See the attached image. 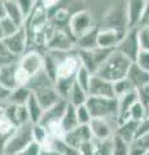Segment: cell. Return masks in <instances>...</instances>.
Wrapping results in <instances>:
<instances>
[{"mask_svg": "<svg viewBox=\"0 0 149 155\" xmlns=\"http://www.w3.org/2000/svg\"><path fill=\"white\" fill-rule=\"evenodd\" d=\"M132 61L130 58H127L117 49H114L110 53V56L105 60L104 64L99 67V70L95 75L104 78V79L112 81V83H115V81L124 79L127 76Z\"/></svg>", "mask_w": 149, "mask_h": 155, "instance_id": "6da1fadb", "label": "cell"}, {"mask_svg": "<svg viewBox=\"0 0 149 155\" xmlns=\"http://www.w3.org/2000/svg\"><path fill=\"white\" fill-rule=\"evenodd\" d=\"M86 106L92 118L117 120L119 113V105L117 98H108V97H92L88 96L86 101Z\"/></svg>", "mask_w": 149, "mask_h": 155, "instance_id": "7a4b0ae2", "label": "cell"}, {"mask_svg": "<svg viewBox=\"0 0 149 155\" xmlns=\"http://www.w3.org/2000/svg\"><path fill=\"white\" fill-rule=\"evenodd\" d=\"M31 127H32L31 123L17 127L16 130L8 137L7 142L3 147L2 155H18L31 141H34L32 140Z\"/></svg>", "mask_w": 149, "mask_h": 155, "instance_id": "3957f363", "label": "cell"}, {"mask_svg": "<svg viewBox=\"0 0 149 155\" xmlns=\"http://www.w3.org/2000/svg\"><path fill=\"white\" fill-rule=\"evenodd\" d=\"M113 51L114 49H105L100 47H96L93 49H76V56L80 61V65L84 66L92 75H95L99 67L104 64Z\"/></svg>", "mask_w": 149, "mask_h": 155, "instance_id": "277c9868", "label": "cell"}, {"mask_svg": "<svg viewBox=\"0 0 149 155\" xmlns=\"http://www.w3.org/2000/svg\"><path fill=\"white\" fill-rule=\"evenodd\" d=\"M47 51L55 53H70L76 52V41L71 36V34L66 32L61 28H55V31L51 34L46 44Z\"/></svg>", "mask_w": 149, "mask_h": 155, "instance_id": "5b68a950", "label": "cell"}, {"mask_svg": "<svg viewBox=\"0 0 149 155\" xmlns=\"http://www.w3.org/2000/svg\"><path fill=\"white\" fill-rule=\"evenodd\" d=\"M95 27L96 26L93 22V17L90 11H78L71 14V18L69 21V32L75 39V41L76 39L83 36L84 34H87Z\"/></svg>", "mask_w": 149, "mask_h": 155, "instance_id": "8992f818", "label": "cell"}, {"mask_svg": "<svg viewBox=\"0 0 149 155\" xmlns=\"http://www.w3.org/2000/svg\"><path fill=\"white\" fill-rule=\"evenodd\" d=\"M115 49L121 52L127 58H130L132 62H135L139 52H140V45H139V39H137V27L128 28L127 32L124 34V36L119 40Z\"/></svg>", "mask_w": 149, "mask_h": 155, "instance_id": "52a82bcc", "label": "cell"}, {"mask_svg": "<svg viewBox=\"0 0 149 155\" xmlns=\"http://www.w3.org/2000/svg\"><path fill=\"white\" fill-rule=\"evenodd\" d=\"M64 141L68 143L70 147H73L75 150H79L82 145L86 142L93 141V136H92V132H91L90 124H79L78 127L74 128L73 130L66 132Z\"/></svg>", "mask_w": 149, "mask_h": 155, "instance_id": "ba28073f", "label": "cell"}, {"mask_svg": "<svg viewBox=\"0 0 149 155\" xmlns=\"http://www.w3.org/2000/svg\"><path fill=\"white\" fill-rule=\"evenodd\" d=\"M118 127L117 120H108V119H100L92 118L90 122V128L92 132L93 140H108L112 138L115 133V129Z\"/></svg>", "mask_w": 149, "mask_h": 155, "instance_id": "9c48e42d", "label": "cell"}, {"mask_svg": "<svg viewBox=\"0 0 149 155\" xmlns=\"http://www.w3.org/2000/svg\"><path fill=\"white\" fill-rule=\"evenodd\" d=\"M2 41L9 49V52H12L16 57L22 56L27 51V47H29V35H27L26 28L22 26L16 34H13V35L8 38H4Z\"/></svg>", "mask_w": 149, "mask_h": 155, "instance_id": "30bf717a", "label": "cell"}, {"mask_svg": "<svg viewBox=\"0 0 149 155\" xmlns=\"http://www.w3.org/2000/svg\"><path fill=\"white\" fill-rule=\"evenodd\" d=\"M18 66L32 78L43 70V54L36 49H29L21 56Z\"/></svg>", "mask_w": 149, "mask_h": 155, "instance_id": "8fae6325", "label": "cell"}, {"mask_svg": "<svg viewBox=\"0 0 149 155\" xmlns=\"http://www.w3.org/2000/svg\"><path fill=\"white\" fill-rule=\"evenodd\" d=\"M147 0H126V17H127V27L135 28L140 26L141 17L145 9Z\"/></svg>", "mask_w": 149, "mask_h": 155, "instance_id": "7c38bea8", "label": "cell"}, {"mask_svg": "<svg viewBox=\"0 0 149 155\" xmlns=\"http://www.w3.org/2000/svg\"><path fill=\"white\" fill-rule=\"evenodd\" d=\"M88 96L115 98V96H114V83L104 79V78H100L97 75H92V78H91V83H90Z\"/></svg>", "mask_w": 149, "mask_h": 155, "instance_id": "4fadbf2b", "label": "cell"}, {"mask_svg": "<svg viewBox=\"0 0 149 155\" xmlns=\"http://www.w3.org/2000/svg\"><path fill=\"white\" fill-rule=\"evenodd\" d=\"M80 67V61L76 52H74L73 54H69L68 57L62 58L59 61L57 65V75L56 79H69V78H75L76 71Z\"/></svg>", "mask_w": 149, "mask_h": 155, "instance_id": "5bb4252c", "label": "cell"}, {"mask_svg": "<svg viewBox=\"0 0 149 155\" xmlns=\"http://www.w3.org/2000/svg\"><path fill=\"white\" fill-rule=\"evenodd\" d=\"M66 107H68V101L66 100H60L57 104H55L53 106H51L49 109L44 110L43 116L40 119V124H43L44 127H47L48 124L55 123V122H61L62 116H64Z\"/></svg>", "mask_w": 149, "mask_h": 155, "instance_id": "9a60e30c", "label": "cell"}, {"mask_svg": "<svg viewBox=\"0 0 149 155\" xmlns=\"http://www.w3.org/2000/svg\"><path fill=\"white\" fill-rule=\"evenodd\" d=\"M122 38L123 36L117 30L103 28V30H99L97 34V47L105 48V49H115Z\"/></svg>", "mask_w": 149, "mask_h": 155, "instance_id": "2e32d148", "label": "cell"}, {"mask_svg": "<svg viewBox=\"0 0 149 155\" xmlns=\"http://www.w3.org/2000/svg\"><path fill=\"white\" fill-rule=\"evenodd\" d=\"M127 79L134 85V88L137 89L143 85L149 84V71L141 69L140 66L135 62H132L130 66V70L127 72Z\"/></svg>", "mask_w": 149, "mask_h": 155, "instance_id": "e0dca14e", "label": "cell"}, {"mask_svg": "<svg viewBox=\"0 0 149 155\" xmlns=\"http://www.w3.org/2000/svg\"><path fill=\"white\" fill-rule=\"evenodd\" d=\"M18 67V62L2 65L0 66V84L7 87L8 89H14L17 87L16 83V71Z\"/></svg>", "mask_w": 149, "mask_h": 155, "instance_id": "ac0fdd59", "label": "cell"}, {"mask_svg": "<svg viewBox=\"0 0 149 155\" xmlns=\"http://www.w3.org/2000/svg\"><path fill=\"white\" fill-rule=\"evenodd\" d=\"M137 125H139V122H135V120H132V119H128V120H126V122L118 124L117 129H115V134L121 136V137L126 140L127 142H131L136 137Z\"/></svg>", "mask_w": 149, "mask_h": 155, "instance_id": "d6986e66", "label": "cell"}, {"mask_svg": "<svg viewBox=\"0 0 149 155\" xmlns=\"http://www.w3.org/2000/svg\"><path fill=\"white\" fill-rule=\"evenodd\" d=\"M31 94H32V92L27 85H18L14 89H12L8 102L14 104V105H26Z\"/></svg>", "mask_w": 149, "mask_h": 155, "instance_id": "ffe728a7", "label": "cell"}, {"mask_svg": "<svg viewBox=\"0 0 149 155\" xmlns=\"http://www.w3.org/2000/svg\"><path fill=\"white\" fill-rule=\"evenodd\" d=\"M4 8H5L7 17L13 19V21L21 27L25 25V17H23V14H22L16 0H5V2H4Z\"/></svg>", "mask_w": 149, "mask_h": 155, "instance_id": "44dd1931", "label": "cell"}, {"mask_svg": "<svg viewBox=\"0 0 149 155\" xmlns=\"http://www.w3.org/2000/svg\"><path fill=\"white\" fill-rule=\"evenodd\" d=\"M61 125L64 127L65 132H69V130H73L74 128H76L79 125L78 123V118H76V107L74 105H71L68 102V107L64 116L61 119Z\"/></svg>", "mask_w": 149, "mask_h": 155, "instance_id": "7402d4cb", "label": "cell"}, {"mask_svg": "<svg viewBox=\"0 0 149 155\" xmlns=\"http://www.w3.org/2000/svg\"><path fill=\"white\" fill-rule=\"evenodd\" d=\"M97 34L99 28L95 27L83 36L76 39V49H93L97 47Z\"/></svg>", "mask_w": 149, "mask_h": 155, "instance_id": "603a6c76", "label": "cell"}, {"mask_svg": "<svg viewBox=\"0 0 149 155\" xmlns=\"http://www.w3.org/2000/svg\"><path fill=\"white\" fill-rule=\"evenodd\" d=\"M26 107H27V111H29V115H30L31 124L40 123V119L43 116V113H44V109L42 107V105L39 102H38L36 97L34 94H31V97L26 102Z\"/></svg>", "mask_w": 149, "mask_h": 155, "instance_id": "cb8c5ba5", "label": "cell"}, {"mask_svg": "<svg viewBox=\"0 0 149 155\" xmlns=\"http://www.w3.org/2000/svg\"><path fill=\"white\" fill-rule=\"evenodd\" d=\"M87 98H88L87 92L82 88V87H79L76 83H74L73 87H71L70 92H69V96H68V98H66V101H68L69 104L74 105L76 107V106L84 105L86 101H87Z\"/></svg>", "mask_w": 149, "mask_h": 155, "instance_id": "d4e9b609", "label": "cell"}, {"mask_svg": "<svg viewBox=\"0 0 149 155\" xmlns=\"http://www.w3.org/2000/svg\"><path fill=\"white\" fill-rule=\"evenodd\" d=\"M60 60H56V57L52 56L51 52L43 54V71L51 78L53 81H56V75H57V65H59Z\"/></svg>", "mask_w": 149, "mask_h": 155, "instance_id": "484cf974", "label": "cell"}, {"mask_svg": "<svg viewBox=\"0 0 149 155\" xmlns=\"http://www.w3.org/2000/svg\"><path fill=\"white\" fill-rule=\"evenodd\" d=\"M113 155H130V142L118 134H113Z\"/></svg>", "mask_w": 149, "mask_h": 155, "instance_id": "4316f807", "label": "cell"}, {"mask_svg": "<svg viewBox=\"0 0 149 155\" xmlns=\"http://www.w3.org/2000/svg\"><path fill=\"white\" fill-rule=\"evenodd\" d=\"M91 78H92V74L86 69L84 66L79 67V70L76 71L75 74V83L78 84L79 87H82L86 92L88 93V89H90V83H91Z\"/></svg>", "mask_w": 149, "mask_h": 155, "instance_id": "83f0119b", "label": "cell"}, {"mask_svg": "<svg viewBox=\"0 0 149 155\" xmlns=\"http://www.w3.org/2000/svg\"><path fill=\"white\" fill-rule=\"evenodd\" d=\"M95 155H113V141L108 140H93Z\"/></svg>", "mask_w": 149, "mask_h": 155, "instance_id": "f1b7e54d", "label": "cell"}, {"mask_svg": "<svg viewBox=\"0 0 149 155\" xmlns=\"http://www.w3.org/2000/svg\"><path fill=\"white\" fill-rule=\"evenodd\" d=\"M55 8H56V7H55ZM48 14H49V13H48ZM49 16H51L49 21L53 23L55 26H56V25H62V23L69 22L70 18H71L70 13H69V11H68L66 8H56L55 12L52 13V14H49Z\"/></svg>", "mask_w": 149, "mask_h": 155, "instance_id": "f546056e", "label": "cell"}, {"mask_svg": "<svg viewBox=\"0 0 149 155\" xmlns=\"http://www.w3.org/2000/svg\"><path fill=\"white\" fill-rule=\"evenodd\" d=\"M132 91H135V88H134V85L128 81L127 78L121 79V80H118V81L114 83V96H115V98H119V97L127 94Z\"/></svg>", "mask_w": 149, "mask_h": 155, "instance_id": "4dcf8cb0", "label": "cell"}, {"mask_svg": "<svg viewBox=\"0 0 149 155\" xmlns=\"http://www.w3.org/2000/svg\"><path fill=\"white\" fill-rule=\"evenodd\" d=\"M145 118H147L145 106H144L140 101H136L128 111V119H132V120H135V122H140V120L145 119Z\"/></svg>", "mask_w": 149, "mask_h": 155, "instance_id": "1f68e13d", "label": "cell"}, {"mask_svg": "<svg viewBox=\"0 0 149 155\" xmlns=\"http://www.w3.org/2000/svg\"><path fill=\"white\" fill-rule=\"evenodd\" d=\"M30 115H29V111L26 105H17V110H16V120H14V124L16 127H20V125H25V124H30Z\"/></svg>", "mask_w": 149, "mask_h": 155, "instance_id": "d6a6232c", "label": "cell"}, {"mask_svg": "<svg viewBox=\"0 0 149 155\" xmlns=\"http://www.w3.org/2000/svg\"><path fill=\"white\" fill-rule=\"evenodd\" d=\"M31 133H32V140L38 143H43L46 141V138L48 137V130L47 127H44L43 124L40 123H36V124H32L31 127Z\"/></svg>", "mask_w": 149, "mask_h": 155, "instance_id": "836d02e7", "label": "cell"}, {"mask_svg": "<svg viewBox=\"0 0 149 155\" xmlns=\"http://www.w3.org/2000/svg\"><path fill=\"white\" fill-rule=\"evenodd\" d=\"M0 25H2V28H3V32H4V36L8 38L13 35V34H16L18 30L21 28V26H18L16 22L11 19L9 17H4L2 21H0Z\"/></svg>", "mask_w": 149, "mask_h": 155, "instance_id": "e575fe53", "label": "cell"}, {"mask_svg": "<svg viewBox=\"0 0 149 155\" xmlns=\"http://www.w3.org/2000/svg\"><path fill=\"white\" fill-rule=\"evenodd\" d=\"M16 125L12 122L11 119H8L5 115H2L0 116V134L2 136H5V137H9L14 130H16Z\"/></svg>", "mask_w": 149, "mask_h": 155, "instance_id": "d590c367", "label": "cell"}, {"mask_svg": "<svg viewBox=\"0 0 149 155\" xmlns=\"http://www.w3.org/2000/svg\"><path fill=\"white\" fill-rule=\"evenodd\" d=\"M137 39H139L140 49L149 51V26L137 27Z\"/></svg>", "mask_w": 149, "mask_h": 155, "instance_id": "8d00e7d4", "label": "cell"}, {"mask_svg": "<svg viewBox=\"0 0 149 155\" xmlns=\"http://www.w3.org/2000/svg\"><path fill=\"white\" fill-rule=\"evenodd\" d=\"M13 62H17V57L12 52H9L8 48L3 44V41H0V66L13 64Z\"/></svg>", "mask_w": 149, "mask_h": 155, "instance_id": "74e56055", "label": "cell"}, {"mask_svg": "<svg viewBox=\"0 0 149 155\" xmlns=\"http://www.w3.org/2000/svg\"><path fill=\"white\" fill-rule=\"evenodd\" d=\"M76 118H78V123L79 124H90L92 116H91L86 104L80 105V106H76Z\"/></svg>", "mask_w": 149, "mask_h": 155, "instance_id": "f35d334b", "label": "cell"}, {"mask_svg": "<svg viewBox=\"0 0 149 155\" xmlns=\"http://www.w3.org/2000/svg\"><path fill=\"white\" fill-rule=\"evenodd\" d=\"M16 2L18 4V7H20L25 19L30 16V13L32 12V9H34L36 4V0H16Z\"/></svg>", "mask_w": 149, "mask_h": 155, "instance_id": "ab89813d", "label": "cell"}, {"mask_svg": "<svg viewBox=\"0 0 149 155\" xmlns=\"http://www.w3.org/2000/svg\"><path fill=\"white\" fill-rule=\"evenodd\" d=\"M40 154H42V145L35 141H31L18 155H40Z\"/></svg>", "mask_w": 149, "mask_h": 155, "instance_id": "60d3db41", "label": "cell"}, {"mask_svg": "<svg viewBox=\"0 0 149 155\" xmlns=\"http://www.w3.org/2000/svg\"><path fill=\"white\" fill-rule=\"evenodd\" d=\"M135 64H137L141 69L149 71V51H143L140 49L137 54V58L135 61Z\"/></svg>", "mask_w": 149, "mask_h": 155, "instance_id": "b9f144b4", "label": "cell"}, {"mask_svg": "<svg viewBox=\"0 0 149 155\" xmlns=\"http://www.w3.org/2000/svg\"><path fill=\"white\" fill-rule=\"evenodd\" d=\"M31 76L27 74V72L22 69V67L18 66L17 67V71H16V83H17V87L18 85H27L29 81H30Z\"/></svg>", "mask_w": 149, "mask_h": 155, "instance_id": "7bdbcfd3", "label": "cell"}, {"mask_svg": "<svg viewBox=\"0 0 149 155\" xmlns=\"http://www.w3.org/2000/svg\"><path fill=\"white\" fill-rule=\"evenodd\" d=\"M136 92H137L139 101H140V102L147 107V106L149 105V84L143 85V87H140V88H137Z\"/></svg>", "mask_w": 149, "mask_h": 155, "instance_id": "ee69618b", "label": "cell"}, {"mask_svg": "<svg viewBox=\"0 0 149 155\" xmlns=\"http://www.w3.org/2000/svg\"><path fill=\"white\" fill-rule=\"evenodd\" d=\"M147 133H149V118H145V119H143L139 122L137 130H136V137H140V136H144Z\"/></svg>", "mask_w": 149, "mask_h": 155, "instance_id": "f6af8a7d", "label": "cell"}, {"mask_svg": "<svg viewBox=\"0 0 149 155\" xmlns=\"http://www.w3.org/2000/svg\"><path fill=\"white\" fill-rule=\"evenodd\" d=\"M11 92H12V89H8L7 87L0 84V106H2V107L8 102L9 96H11Z\"/></svg>", "mask_w": 149, "mask_h": 155, "instance_id": "bcb514c9", "label": "cell"}, {"mask_svg": "<svg viewBox=\"0 0 149 155\" xmlns=\"http://www.w3.org/2000/svg\"><path fill=\"white\" fill-rule=\"evenodd\" d=\"M140 26H149V0H147L145 9H144V13H143V17H141Z\"/></svg>", "mask_w": 149, "mask_h": 155, "instance_id": "7dc6e473", "label": "cell"}, {"mask_svg": "<svg viewBox=\"0 0 149 155\" xmlns=\"http://www.w3.org/2000/svg\"><path fill=\"white\" fill-rule=\"evenodd\" d=\"M7 14H5V8H4V2L3 0H0V21L5 17Z\"/></svg>", "mask_w": 149, "mask_h": 155, "instance_id": "c3c4849f", "label": "cell"}, {"mask_svg": "<svg viewBox=\"0 0 149 155\" xmlns=\"http://www.w3.org/2000/svg\"><path fill=\"white\" fill-rule=\"evenodd\" d=\"M4 38H5V36H4V32H3V28H2V25H0V41H2L3 40V39Z\"/></svg>", "mask_w": 149, "mask_h": 155, "instance_id": "681fc988", "label": "cell"}, {"mask_svg": "<svg viewBox=\"0 0 149 155\" xmlns=\"http://www.w3.org/2000/svg\"><path fill=\"white\" fill-rule=\"evenodd\" d=\"M145 116H147V118H149V105L145 107Z\"/></svg>", "mask_w": 149, "mask_h": 155, "instance_id": "f907efd6", "label": "cell"}, {"mask_svg": "<svg viewBox=\"0 0 149 155\" xmlns=\"http://www.w3.org/2000/svg\"><path fill=\"white\" fill-rule=\"evenodd\" d=\"M2 115H3V107L0 106V116H2Z\"/></svg>", "mask_w": 149, "mask_h": 155, "instance_id": "816d5d0a", "label": "cell"}, {"mask_svg": "<svg viewBox=\"0 0 149 155\" xmlns=\"http://www.w3.org/2000/svg\"><path fill=\"white\" fill-rule=\"evenodd\" d=\"M145 155H149V153H148V154H145Z\"/></svg>", "mask_w": 149, "mask_h": 155, "instance_id": "f5cc1de1", "label": "cell"}, {"mask_svg": "<svg viewBox=\"0 0 149 155\" xmlns=\"http://www.w3.org/2000/svg\"><path fill=\"white\" fill-rule=\"evenodd\" d=\"M3 2H5V0H3Z\"/></svg>", "mask_w": 149, "mask_h": 155, "instance_id": "db71d44e", "label": "cell"}]
</instances>
